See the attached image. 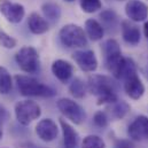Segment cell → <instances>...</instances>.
Wrapping results in <instances>:
<instances>
[{
  "label": "cell",
  "mask_w": 148,
  "mask_h": 148,
  "mask_svg": "<svg viewBox=\"0 0 148 148\" xmlns=\"http://www.w3.org/2000/svg\"><path fill=\"white\" fill-rule=\"evenodd\" d=\"M87 90L91 94L97 97V103L110 105L118 100L117 98V87L115 82L108 76L103 75H93L90 76L87 83Z\"/></svg>",
  "instance_id": "cell-1"
},
{
  "label": "cell",
  "mask_w": 148,
  "mask_h": 148,
  "mask_svg": "<svg viewBox=\"0 0 148 148\" xmlns=\"http://www.w3.org/2000/svg\"><path fill=\"white\" fill-rule=\"evenodd\" d=\"M102 52H103L105 64L107 70L116 79H121L125 58L122 55L119 44L115 39H108L102 45Z\"/></svg>",
  "instance_id": "cell-2"
},
{
  "label": "cell",
  "mask_w": 148,
  "mask_h": 148,
  "mask_svg": "<svg viewBox=\"0 0 148 148\" xmlns=\"http://www.w3.org/2000/svg\"><path fill=\"white\" fill-rule=\"evenodd\" d=\"M15 82H16L20 93L24 97L49 98V97L55 95V91L52 87L40 83L34 77L24 76V75H16Z\"/></svg>",
  "instance_id": "cell-3"
},
{
  "label": "cell",
  "mask_w": 148,
  "mask_h": 148,
  "mask_svg": "<svg viewBox=\"0 0 148 148\" xmlns=\"http://www.w3.org/2000/svg\"><path fill=\"white\" fill-rule=\"evenodd\" d=\"M59 37L61 42L67 47L79 48L87 45V37L84 29L74 23H69L62 27Z\"/></svg>",
  "instance_id": "cell-4"
},
{
  "label": "cell",
  "mask_w": 148,
  "mask_h": 148,
  "mask_svg": "<svg viewBox=\"0 0 148 148\" xmlns=\"http://www.w3.org/2000/svg\"><path fill=\"white\" fill-rule=\"evenodd\" d=\"M16 63L27 74H35L39 70L40 60L37 49L32 46H23L15 55Z\"/></svg>",
  "instance_id": "cell-5"
},
{
  "label": "cell",
  "mask_w": 148,
  "mask_h": 148,
  "mask_svg": "<svg viewBox=\"0 0 148 148\" xmlns=\"http://www.w3.org/2000/svg\"><path fill=\"white\" fill-rule=\"evenodd\" d=\"M15 116L20 124L29 125L35 119H37L41 115V109L37 102L32 100H23L18 101L15 105Z\"/></svg>",
  "instance_id": "cell-6"
},
{
  "label": "cell",
  "mask_w": 148,
  "mask_h": 148,
  "mask_svg": "<svg viewBox=\"0 0 148 148\" xmlns=\"http://www.w3.org/2000/svg\"><path fill=\"white\" fill-rule=\"evenodd\" d=\"M58 108L60 112L75 124H82L86 118V112L84 108L71 99L62 98L58 101Z\"/></svg>",
  "instance_id": "cell-7"
},
{
  "label": "cell",
  "mask_w": 148,
  "mask_h": 148,
  "mask_svg": "<svg viewBox=\"0 0 148 148\" xmlns=\"http://www.w3.org/2000/svg\"><path fill=\"white\" fill-rule=\"evenodd\" d=\"M0 13L8 22L20 23L25 15V9L21 3L10 2L8 0H0Z\"/></svg>",
  "instance_id": "cell-8"
},
{
  "label": "cell",
  "mask_w": 148,
  "mask_h": 148,
  "mask_svg": "<svg viewBox=\"0 0 148 148\" xmlns=\"http://www.w3.org/2000/svg\"><path fill=\"white\" fill-rule=\"evenodd\" d=\"M73 59L85 73H93L98 68V59L93 51H77L73 54Z\"/></svg>",
  "instance_id": "cell-9"
},
{
  "label": "cell",
  "mask_w": 148,
  "mask_h": 148,
  "mask_svg": "<svg viewBox=\"0 0 148 148\" xmlns=\"http://www.w3.org/2000/svg\"><path fill=\"white\" fill-rule=\"evenodd\" d=\"M125 14L132 22H144L148 17V6L141 0H129L125 5Z\"/></svg>",
  "instance_id": "cell-10"
},
{
  "label": "cell",
  "mask_w": 148,
  "mask_h": 148,
  "mask_svg": "<svg viewBox=\"0 0 148 148\" xmlns=\"http://www.w3.org/2000/svg\"><path fill=\"white\" fill-rule=\"evenodd\" d=\"M36 133L42 141L49 143L58 138L59 129L53 119L44 118L36 125Z\"/></svg>",
  "instance_id": "cell-11"
},
{
  "label": "cell",
  "mask_w": 148,
  "mask_h": 148,
  "mask_svg": "<svg viewBox=\"0 0 148 148\" xmlns=\"http://www.w3.org/2000/svg\"><path fill=\"white\" fill-rule=\"evenodd\" d=\"M127 134L132 140L141 141L148 139V117L138 116L129 126Z\"/></svg>",
  "instance_id": "cell-12"
},
{
  "label": "cell",
  "mask_w": 148,
  "mask_h": 148,
  "mask_svg": "<svg viewBox=\"0 0 148 148\" xmlns=\"http://www.w3.org/2000/svg\"><path fill=\"white\" fill-rule=\"evenodd\" d=\"M124 90L131 99L139 100L145 93V85L138 74H133L124 79Z\"/></svg>",
  "instance_id": "cell-13"
},
{
  "label": "cell",
  "mask_w": 148,
  "mask_h": 148,
  "mask_svg": "<svg viewBox=\"0 0 148 148\" xmlns=\"http://www.w3.org/2000/svg\"><path fill=\"white\" fill-rule=\"evenodd\" d=\"M121 29H122V36L123 39L126 44L129 45H132V46H136L139 44L140 41V30L139 28L132 23V21L130 20H124L122 21L121 23Z\"/></svg>",
  "instance_id": "cell-14"
},
{
  "label": "cell",
  "mask_w": 148,
  "mask_h": 148,
  "mask_svg": "<svg viewBox=\"0 0 148 148\" xmlns=\"http://www.w3.org/2000/svg\"><path fill=\"white\" fill-rule=\"evenodd\" d=\"M52 73L62 83H67L74 74V67L66 60H55L52 63Z\"/></svg>",
  "instance_id": "cell-15"
},
{
  "label": "cell",
  "mask_w": 148,
  "mask_h": 148,
  "mask_svg": "<svg viewBox=\"0 0 148 148\" xmlns=\"http://www.w3.org/2000/svg\"><path fill=\"white\" fill-rule=\"evenodd\" d=\"M60 125L63 133V147L62 148H77L79 143V136L74 127L66 122L63 118H60Z\"/></svg>",
  "instance_id": "cell-16"
},
{
  "label": "cell",
  "mask_w": 148,
  "mask_h": 148,
  "mask_svg": "<svg viewBox=\"0 0 148 148\" xmlns=\"http://www.w3.org/2000/svg\"><path fill=\"white\" fill-rule=\"evenodd\" d=\"M28 25L34 35H42L48 31L49 25L45 17L40 16L38 13H31L28 18Z\"/></svg>",
  "instance_id": "cell-17"
},
{
  "label": "cell",
  "mask_w": 148,
  "mask_h": 148,
  "mask_svg": "<svg viewBox=\"0 0 148 148\" xmlns=\"http://www.w3.org/2000/svg\"><path fill=\"white\" fill-rule=\"evenodd\" d=\"M85 32L90 37L91 40L98 41L101 40L105 35V28L100 22H98L94 18H88L85 22Z\"/></svg>",
  "instance_id": "cell-18"
},
{
  "label": "cell",
  "mask_w": 148,
  "mask_h": 148,
  "mask_svg": "<svg viewBox=\"0 0 148 148\" xmlns=\"http://www.w3.org/2000/svg\"><path fill=\"white\" fill-rule=\"evenodd\" d=\"M41 12L45 18L55 22L61 17V7L54 1H47L41 5Z\"/></svg>",
  "instance_id": "cell-19"
},
{
  "label": "cell",
  "mask_w": 148,
  "mask_h": 148,
  "mask_svg": "<svg viewBox=\"0 0 148 148\" xmlns=\"http://www.w3.org/2000/svg\"><path fill=\"white\" fill-rule=\"evenodd\" d=\"M110 114L111 116L116 119H122L130 110V106L127 102L123 101V100H117L116 102L110 103Z\"/></svg>",
  "instance_id": "cell-20"
},
{
  "label": "cell",
  "mask_w": 148,
  "mask_h": 148,
  "mask_svg": "<svg viewBox=\"0 0 148 148\" xmlns=\"http://www.w3.org/2000/svg\"><path fill=\"white\" fill-rule=\"evenodd\" d=\"M13 87V82H12V76L9 71L0 66V93L1 94H8Z\"/></svg>",
  "instance_id": "cell-21"
},
{
  "label": "cell",
  "mask_w": 148,
  "mask_h": 148,
  "mask_svg": "<svg viewBox=\"0 0 148 148\" xmlns=\"http://www.w3.org/2000/svg\"><path fill=\"white\" fill-rule=\"evenodd\" d=\"M69 92L76 99H83L86 93V87L80 78H75L69 85Z\"/></svg>",
  "instance_id": "cell-22"
},
{
  "label": "cell",
  "mask_w": 148,
  "mask_h": 148,
  "mask_svg": "<svg viewBox=\"0 0 148 148\" xmlns=\"http://www.w3.org/2000/svg\"><path fill=\"white\" fill-rule=\"evenodd\" d=\"M100 18L102 22V27L106 29H112L117 25V15L114 10L111 9H106L102 13H100Z\"/></svg>",
  "instance_id": "cell-23"
},
{
  "label": "cell",
  "mask_w": 148,
  "mask_h": 148,
  "mask_svg": "<svg viewBox=\"0 0 148 148\" xmlns=\"http://www.w3.org/2000/svg\"><path fill=\"white\" fill-rule=\"evenodd\" d=\"M82 148H106V144L99 136H87L84 138Z\"/></svg>",
  "instance_id": "cell-24"
},
{
  "label": "cell",
  "mask_w": 148,
  "mask_h": 148,
  "mask_svg": "<svg viewBox=\"0 0 148 148\" xmlns=\"http://www.w3.org/2000/svg\"><path fill=\"white\" fill-rule=\"evenodd\" d=\"M80 8L84 13L92 14L102 8L101 0H80Z\"/></svg>",
  "instance_id": "cell-25"
},
{
  "label": "cell",
  "mask_w": 148,
  "mask_h": 148,
  "mask_svg": "<svg viewBox=\"0 0 148 148\" xmlns=\"http://www.w3.org/2000/svg\"><path fill=\"white\" fill-rule=\"evenodd\" d=\"M0 45L5 48H14L17 45V40L14 37L9 36L8 34H6L5 31H0Z\"/></svg>",
  "instance_id": "cell-26"
},
{
  "label": "cell",
  "mask_w": 148,
  "mask_h": 148,
  "mask_svg": "<svg viewBox=\"0 0 148 148\" xmlns=\"http://www.w3.org/2000/svg\"><path fill=\"white\" fill-rule=\"evenodd\" d=\"M93 122L98 127H106L108 125V116L105 111H97L93 116Z\"/></svg>",
  "instance_id": "cell-27"
},
{
  "label": "cell",
  "mask_w": 148,
  "mask_h": 148,
  "mask_svg": "<svg viewBox=\"0 0 148 148\" xmlns=\"http://www.w3.org/2000/svg\"><path fill=\"white\" fill-rule=\"evenodd\" d=\"M112 148H134V145L127 139H117Z\"/></svg>",
  "instance_id": "cell-28"
},
{
  "label": "cell",
  "mask_w": 148,
  "mask_h": 148,
  "mask_svg": "<svg viewBox=\"0 0 148 148\" xmlns=\"http://www.w3.org/2000/svg\"><path fill=\"white\" fill-rule=\"evenodd\" d=\"M144 34H145V37L148 39V21L145 22V25H144Z\"/></svg>",
  "instance_id": "cell-29"
},
{
  "label": "cell",
  "mask_w": 148,
  "mask_h": 148,
  "mask_svg": "<svg viewBox=\"0 0 148 148\" xmlns=\"http://www.w3.org/2000/svg\"><path fill=\"white\" fill-rule=\"evenodd\" d=\"M2 134H3V132H2V127H1V124H0V140H1V138H2Z\"/></svg>",
  "instance_id": "cell-30"
},
{
  "label": "cell",
  "mask_w": 148,
  "mask_h": 148,
  "mask_svg": "<svg viewBox=\"0 0 148 148\" xmlns=\"http://www.w3.org/2000/svg\"><path fill=\"white\" fill-rule=\"evenodd\" d=\"M27 148H38V147L34 146V145H31V144H28V145H27Z\"/></svg>",
  "instance_id": "cell-31"
},
{
  "label": "cell",
  "mask_w": 148,
  "mask_h": 148,
  "mask_svg": "<svg viewBox=\"0 0 148 148\" xmlns=\"http://www.w3.org/2000/svg\"><path fill=\"white\" fill-rule=\"evenodd\" d=\"M64 1H67V2H73V1H75V0H64Z\"/></svg>",
  "instance_id": "cell-32"
}]
</instances>
